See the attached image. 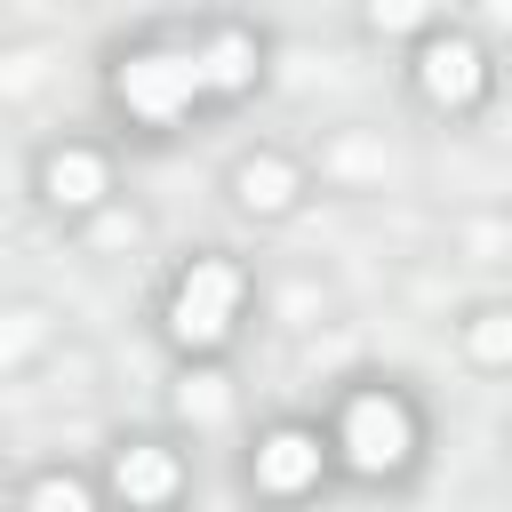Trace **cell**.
<instances>
[{
    "label": "cell",
    "instance_id": "cell-1",
    "mask_svg": "<svg viewBox=\"0 0 512 512\" xmlns=\"http://www.w3.org/2000/svg\"><path fill=\"white\" fill-rule=\"evenodd\" d=\"M120 104L136 112V120H176L208 80H200V56H176V48H144V56H128L120 64Z\"/></svg>",
    "mask_w": 512,
    "mask_h": 512
},
{
    "label": "cell",
    "instance_id": "cell-2",
    "mask_svg": "<svg viewBox=\"0 0 512 512\" xmlns=\"http://www.w3.org/2000/svg\"><path fill=\"white\" fill-rule=\"evenodd\" d=\"M232 304H240V264L224 256H200L184 280H176V304H168V328L184 344H216L232 328Z\"/></svg>",
    "mask_w": 512,
    "mask_h": 512
},
{
    "label": "cell",
    "instance_id": "cell-3",
    "mask_svg": "<svg viewBox=\"0 0 512 512\" xmlns=\"http://www.w3.org/2000/svg\"><path fill=\"white\" fill-rule=\"evenodd\" d=\"M408 448H416V424H408V408H400L392 392H360V400L344 408V456H352L360 472H400Z\"/></svg>",
    "mask_w": 512,
    "mask_h": 512
},
{
    "label": "cell",
    "instance_id": "cell-4",
    "mask_svg": "<svg viewBox=\"0 0 512 512\" xmlns=\"http://www.w3.org/2000/svg\"><path fill=\"white\" fill-rule=\"evenodd\" d=\"M312 480H320V440H312V432H272V440L256 448V488L296 496V488H312Z\"/></svg>",
    "mask_w": 512,
    "mask_h": 512
},
{
    "label": "cell",
    "instance_id": "cell-5",
    "mask_svg": "<svg viewBox=\"0 0 512 512\" xmlns=\"http://www.w3.org/2000/svg\"><path fill=\"white\" fill-rule=\"evenodd\" d=\"M480 80H488V72H480V48H472V40H432V48H424V96H432V104H472Z\"/></svg>",
    "mask_w": 512,
    "mask_h": 512
},
{
    "label": "cell",
    "instance_id": "cell-6",
    "mask_svg": "<svg viewBox=\"0 0 512 512\" xmlns=\"http://www.w3.org/2000/svg\"><path fill=\"white\" fill-rule=\"evenodd\" d=\"M112 488H120L128 504H168V496H176V456H168V448H120Z\"/></svg>",
    "mask_w": 512,
    "mask_h": 512
},
{
    "label": "cell",
    "instance_id": "cell-7",
    "mask_svg": "<svg viewBox=\"0 0 512 512\" xmlns=\"http://www.w3.org/2000/svg\"><path fill=\"white\" fill-rule=\"evenodd\" d=\"M96 192H104V160H96L88 144H72V152L48 160V200H56V208H88Z\"/></svg>",
    "mask_w": 512,
    "mask_h": 512
},
{
    "label": "cell",
    "instance_id": "cell-8",
    "mask_svg": "<svg viewBox=\"0 0 512 512\" xmlns=\"http://www.w3.org/2000/svg\"><path fill=\"white\" fill-rule=\"evenodd\" d=\"M192 56H200V80H208V88H248V80H256V48H248L240 32H216V40L192 48Z\"/></svg>",
    "mask_w": 512,
    "mask_h": 512
},
{
    "label": "cell",
    "instance_id": "cell-9",
    "mask_svg": "<svg viewBox=\"0 0 512 512\" xmlns=\"http://www.w3.org/2000/svg\"><path fill=\"white\" fill-rule=\"evenodd\" d=\"M232 184H240V200H248V208H288V192H296V168H288V160H248Z\"/></svg>",
    "mask_w": 512,
    "mask_h": 512
},
{
    "label": "cell",
    "instance_id": "cell-10",
    "mask_svg": "<svg viewBox=\"0 0 512 512\" xmlns=\"http://www.w3.org/2000/svg\"><path fill=\"white\" fill-rule=\"evenodd\" d=\"M176 408H184V416H200V424H216V416H224V376H184Z\"/></svg>",
    "mask_w": 512,
    "mask_h": 512
},
{
    "label": "cell",
    "instance_id": "cell-11",
    "mask_svg": "<svg viewBox=\"0 0 512 512\" xmlns=\"http://www.w3.org/2000/svg\"><path fill=\"white\" fill-rule=\"evenodd\" d=\"M472 360H512V312H480L472 320Z\"/></svg>",
    "mask_w": 512,
    "mask_h": 512
},
{
    "label": "cell",
    "instance_id": "cell-12",
    "mask_svg": "<svg viewBox=\"0 0 512 512\" xmlns=\"http://www.w3.org/2000/svg\"><path fill=\"white\" fill-rule=\"evenodd\" d=\"M32 512H88V488L80 480H40L32 488Z\"/></svg>",
    "mask_w": 512,
    "mask_h": 512
},
{
    "label": "cell",
    "instance_id": "cell-13",
    "mask_svg": "<svg viewBox=\"0 0 512 512\" xmlns=\"http://www.w3.org/2000/svg\"><path fill=\"white\" fill-rule=\"evenodd\" d=\"M368 24H376V32H408V24H424V8H408V0H392V8H376Z\"/></svg>",
    "mask_w": 512,
    "mask_h": 512
}]
</instances>
